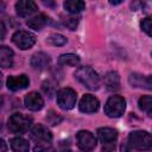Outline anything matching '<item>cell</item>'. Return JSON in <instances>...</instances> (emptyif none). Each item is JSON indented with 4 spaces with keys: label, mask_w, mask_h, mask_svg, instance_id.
<instances>
[{
    "label": "cell",
    "mask_w": 152,
    "mask_h": 152,
    "mask_svg": "<svg viewBox=\"0 0 152 152\" xmlns=\"http://www.w3.org/2000/svg\"><path fill=\"white\" fill-rule=\"evenodd\" d=\"M126 109V101L122 96L113 95L104 104V114L109 118H119L124 114Z\"/></svg>",
    "instance_id": "3957f363"
},
{
    "label": "cell",
    "mask_w": 152,
    "mask_h": 152,
    "mask_svg": "<svg viewBox=\"0 0 152 152\" xmlns=\"http://www.w3.org/2000/svg\"><path fill=\"white\" fill-rule=\"evenodd\" d=\"M64 25L70 30H76L78 25V18L76 17H68L64 19Z\"/></svg>",
    "instance_id": "484cf974"
},
{
    "label": "cell",
    "mask_w": 152,
    "mask_h": 152,
    "mask_svg": "<svg viewBox=\"0 0 152 152\" xmlns=\"http://www.w3.org/2000/svg\"><path fill=\"white\" fill-rule=\"evenodd\" d=\"M100 107V102L99 100L90 95V94H86L82 96L81 101H80V104H78V108L82 113H86V114H90V113H95L97 112Z\"/></svg>",
    "instance_id": "ba28073f"
},
{
    "label": "cell",
    "mask_w": 152,
    "mask_h": 152,
    "mask_svg": "<svg viewBox=\"0 0 152 152\" xmlns=\"http://www.w3.org/2000/svg\"><path fill=\"white\" fill-rule=\"evenodd\" d=\"M12 42L20 50H27V49H31L36 44V36L28 31L19 30L14 32V34L12 36Z\"/></svg>",
    "instance_id": "8992f818"
},
{
    "label": "cell",
    "mask_w": 152,
    "mask_h": 152,
    "mask_svg": "<svg viewBox=\"0 0 152 152\" xmlns=\"http://www.w3.org/2000/svg\"><path fill=\"white\" fill-rule=\"evenodd\" d=\"M97 135H99V139L104 145H107V144H112L116 140L118 131L114 128H110V127H101L97 129Z\"/></svg>",
    "instance_id": "5bb4252c"
},
{
    "label": "cell",
    "mask_w": 152,
    "mask_h": 152,
    "mask_svg": "<svg viewBox=\"0 0 152 152\" xmlns=\"http://www.w3.org/2000/svg\"><path fill=\"white\" fill-rule=\"evenodd\" d=\"M76 142H77V146L86 152L94 150L97 144L95 135L89 131H80L76 134Z\"/></svg>",
    "instance_id": "52a82bcc"
},
{
    "label": "cell",
    "mask_w": 152,
    "mask_h": 152,
    "mask_svg": "<svg viewBox=\"0 0 152 152\" xmlns=\"http://www.w3.org/2000/svg\"><path fill=\"white\" fill-rule=\"evenodd\" d=\"M56 100H57V104L59 106V108L64 110H70L76 104L77 94L71 88H62L57 91Z\"/></svg>",
    "instance_id": "277c9868"
},
{
    "label": "cell",
    "mask_w": 152,
    "mask_h": 152,
    "mask_svg": "<svg viewBox=\"0 0 152 152\" xmlns=\"http://www.w3.org/2000/svg\"><path fill=\"white\" fill-rule=\"evenodd\" d=\"M33 151L34 152H56L53 146H51L49 142H38L34 146Z\"/></svg>",
    "instance_id": "cb8c5ba5"
},
{
    "label": "cell",
    "mask_w": 152,
    "mask_h": 152,
    "mask_svg": "<svg viewBox=\"0 0 152 152\" xmlns=\"http://www.w3.org/2000/svg\"><path fill=\"white\" fill-rule=\"evenodd\" d=\"M1 86H2V74L0 72V88H1Z\"/></svg>",
    "instance_id": "f546056e"
},
{
    "label": "cell",
    "mask_w": 152,
    "mask_h": 152,
    "mask_svg": "<svg viewBox=\"0 0 152 152\" xmlns=\"http://www.w3.org/2000/svg\"><path fill=\"white\" fill-rule=\"evenodd\" d=\"M50 64V57L44 52H37L31 58V65L37 70H44Z\"/></svg>",
    "instance_id": "9a60e30c"
},
{
    "label": "cell",
    "mask_w": 152,
    "mask_h": 152,
    "mask_svg": "<svg viewBox=\"0 0 152 152\" xmlns=\"http://www.w3.org/2000/svg\"><path fill=\"white\" fill-rule=\"evenodd\" d=\"M30 137L38 142H49L52 140V133L43 125H34L30 129Z\"/></svg>",
    "instance_id": "9c48e42d"
},
{
    "label": "cell",
    "mask_w": 152,
    "mask_h": 152,
    "mask_svg": "<svg viewBox=\"0 0 152 152\" xmlns=\"http://www.w3.org/2000/svg\"><path fill=\"white\" fill-rule=\"evenodd\" d=\"M48 43L53 45V46H62V45H64L66 43V38L63 34L53 33V34L48 37Z\"/></svg>",
    "instance_id": "603a6c76"
},
{
    "label": "cell",
    "mask_w": 152,
    "mask_h": 152,
    "mask_svg": "<svg viewBox=\"0 0 152 152\" xmlns=\"http://www.w3.org/2000/svg\"><path fill=\"white\" fill-rule=\"evenodd\" d=\"M128 81L131 83L132 87H137V88H146V89H151L152 84H151V76H144L140 74H131L128 77Z\"/></svg>",
    "instance_id": "4fadbf2b"
},
{
    "label": "cell",
    "mask_w": 152,
    "mask_h": 152,
    "mask_svg": "<svg viewBox=\"0 0 152 152\" xmlns=\"http://www.w3.org/2000/svg\"><path fill=\"white\" fill-rule=\"evenodd\" d=\"M63 6L70 13H78L86 8V2L81 0H66L64 1Z\"/></svg>",
    "instance_id": "ffe728a7"
},
{
    "label": "cell",
    "mask_w": 152,
    "mask_h": 152,
    "mask_svg": "<svg viewBox=\"0 0 152 152\" xmlns=\"http://www.w3.org/2000/svg\"><path fill=\"white\" fill-rule=\"evenodd\" d=\"M46 120H48V122L50 125H57V124H59L62 121V118L58 116L53 110H50L49 114L46 115Z\"/></svg>",
    "instance_id": "4316f807"
},
{
    "label": "cell",
    "mask_w": 152,
    "mask_h": 152,
    "mask_svg": "<svg viewBox=\"0 0 152 152\" xmlns=\"http://www.w3.org/2000/svg\"><path fill=\"white\" fill-rule=\"evenodd\" d=\"M24 104L27 109L36 112V110H40L44 107V100L38 93L32 91V93H28V94L25 95Z\"/></svg>",
    "instance_id": "8fae6325"
},
{
    "label": "cell",
    "mask_w": 152,
    "mask_h": 152,
    "mask_svg": "<svg viewBox=\"0 0 152 152\" xmlns=\"http://www.w3.org/2000/svg\"><path fill=\"white\" fill-rule=\"evenodd\" d=\"M128 145L139 151H148L152 147L151 134L146 131H133L128 134Z\"/></svg>",
    "instance_id": "7a4b0ae2"
},
{
    "label": "cell",
    "mask_w": 152,
    "mask_h": 152,
    "mask_svg": "<svg viewBox=\"0 0 152 152\" xmlns=\"http://www.w3.org/2000/svg\"><path fill=\"white\" fill-rule=\"evenodd\" d=\"M139 108L144 112H146L147 114H151V109H152V97L150 95H144L139 99Z\"/></svg>",
    "instance_id": "7402d4cb"
},
{
    "label": "cell",
    "mask_w": 152,
    "mask_h": 152,
    "mask_svg": "<svg viewBox=\"0 0 152 152\" xmlns=\"http://www.w3.org/2000/svg\"><path fill=\"white\" fill-rule=\"evenodd\" d=\"M10 145H11V148L14 152H28V150H30L28 141L26 139L21 138V137L12 138L10 140Z\"/></svg>",
    "instance_id": "d6986e66"
},
{
    "label": "cell",
    "mask_w": 152,
    "mask_h": 152,
    "mask_svg": "<svg viewBox=\"0 0 152 152\" xmlns=\"http://www.w3.org/2000/svg\"><path fill=\"white\" fill-rule=\"evenodd\" d=\"M63 152H72V151H70V150H64Z\"/></svg>",
    "instance_id": "4dcf8cb0"
},
{
    "label": "cell",
    "mask_w": 152,
    "mask_h": 152,
    "mask_svg": "<svg viewBox=\"0 0 152 152\" xmlns=\"http://www.w3.org/2000/svg\"><path fill=\"white\" fill-rule=\"evenodd\" d=\"M6 36V26L2 20H0V40H2Z\"/></svg>",
    "instance_id": "83f0119b"
},
{
    "label": "cell",
    "mask_w": 152,
    "mask_h": 152,
    "mask_svg": "<svg viewBox=\"0 0 152 152\" xmlns=\"http://www.w3.org/2000/svg\"><path fill=\"white\" fill-rule=\"evenodd\" d=\"M14 53L8 46H0V68H11L13 65Z\"/></svg>",
    "instance_id": "2e32d148"
},
{
    "label": "cell",
    "mask_w": 152,
    "mask_h": 152,
    "mask_svg": "<svg viewBox=\"0 0 152 152\" xmlns=\"http://www.w3.org/2000/svg\"><path fill=\"white\" fill-rule=\"evenodd\" d=\"M59 64L62 65H69V66H76L80 63V57L75 53H64L61 55L58 58Z\"/></svg>",
    "instance_id": "44dd1931"
},
{
    "label": "cell",
    "mask_w": 152,
    "mask_h": 152,
    "mask_svg": "<svg viewBox=\"0 0 152 152\" xmlns=\"http://www.w3.org/2000/svg\"><path fill=\"white\" fill-rule=\"evenodd\" d=\"M30 84V80L26 75H17V76H8L7 81H6V86L10 90L13 91H18V90H23L25 88H27Z\"/></svg>",
    "instance_id": "30bf717a"
},
{
    "label": "cell",
    "mask_w": 152,
    "mask_h": 152,
    "mask_svg": "<svg viewBox=\"0 0 152 152\" xmlns=\"http://www.w3.org/2000/svg\"><path fill=\"white\" fill-rule=\"evenodd\" d=\"M38 10L37 4L31 0H20L15 2V12L19 17H27Z\"/></svg>",
    "instance_id": "7c38bea8"
},
{
    "label": "cell",
    "mask_w": 152,
    "mask_h": 152,
    "mask_svg": "<svg viewBox=\"0 0 152 152\" xmlns=\"http://www.w3.org/2000/svg\"><path fill=\"white\" fill-rule=\"evenodd\" d=\"M140 26H141L142 31L147 36H151L152 34V19L150 17H146L145 19H142L141 23H140Z\"/></svg>",
    "instance_id": "d4e9b609"
},
{
    "label": "cell",
    "mask_w": 152,
    "mask_h": 152,
    "mask_svg": "<svg viewBox=\"0 0 152 152\" xmlns=\"http://www.w3.org/2000/svg\"><path fill=\"white\" fill-rule=\"evenodd\" d=\"M0 152H7V144L2 138H0Z\"/></svg>",
    "instance_id": "f1b7e54d"
},
{
    "label": "cell",
    "mask_w": 152,
    "mask_h": 152,
    "mask_svg": "<svg viewBox=\"0 0 152 152\" xmlns=\"http://www.w3.org/2000/svg\"><path fill=\"white\" fill-rule=\"evenodd\" d=\"M31 124L32 119L21 113H14L8 118V128L13 133H25L28 131Z\"/></svg>",
    "instance_id": "5b68a950"
},
{
    "label": "cell",
    "mask_w": 152,
    "mask_h": 152,
    "mask_svg": "<svg viewBox=\"0 0 152 152\" xmlns=\"http://www.w3.org/2000/svg\"><path fill=\"white\" fill-rule=\"evenodd\" d=\"M104 86L109 90L120 89V76L116 71H109L104 76Z\"/></svg>",
    "instance_id": "ac0fdd59"
},
{
    "label": "cell",
    "mask_w": 152,
    "mask_h": 152,
    "mask_svg": "<svg viewBox=\"0 0 152 152\" xmlns=\"http://www.w3.org/2000/svg\"><path fill=\"white\" fill-rule=\"evenodd\" d=\"M74 76L81 84H83L86 88H88L90 90H97L100 88L99 75L90 66H81V68H78L75 71Z\"/></svg>",
    "instance_id": "6da1fadb"
},
{
    "label": "cell",
    "mask_w": 152,
    "mask_h": 152,
    "mask_svg": "<svg viewBox=\"0 0 152 152\" xmlns=\"http://www.w3.org/2000/svg\"><path fill=\"white\" fill-rule=\"evenodd\" d=\"M48 20H49L48 15L44 14V13H40V14H38V15H36V17L28 19V20L26 21V25H27L30 28H33V30H36V31H39V30H42V28L46 25Z\"/></svg>",
    "instance_id": "e0dca14e"
}]
</instances>
